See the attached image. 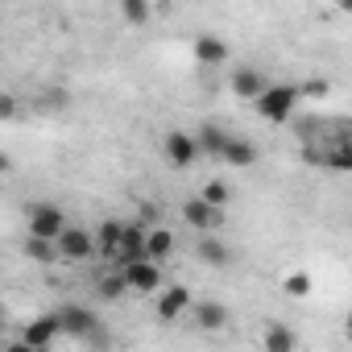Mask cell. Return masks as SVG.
<instances>
[{
  "mask_svg": "<svg viewBox=\"0 0 352 352\" xmlns=\"http://www.w3.org/2000/svg\"><path fill=\"white\" fill-rule=\"evenodd\" d=\"M294 108H298V87L294 83H274L257 96V112L274 124H286L294 116Z\"/></svg>",
  "mask_w": 352,
  "mask_h": 352,
  "instance_id": "obj_1",
  "label": "cell"
},
{
  "mask_svg": "<svg viewBox=\"0 0 352 352\" xmlns=\"http://www.w3.org/2000/svg\"><path fill=\"white\" fill-rule=\"evenodd\" d=\"M145 232H149L145 224H120V241H116L108 265H112V270H124V265L145 261Z\"/></svg>",
  "mask_w": 352,
  "mask_h": 352,
  "instance_id": "obj_2",
  "label": "cell"
},
{
  "mask_svg": "<svg viewBox=\"0 0 352 352\" xmlns=\"http://www.w3.org/2000/svg\"><path fill=\"white\" fill-rule=\"evenodd\" d=\"M63 228H67L63 208H54V204H34V208H30V228H25L30 241H50V245H54Z\"/></svg>",
  "mask_w": 352,
  "mask_h": 352,
  "instance_id": "obj_3",
  "label": "cell"
},
{
  "mask_svg": "<svg viewBox=\"0 0 352 352\" xmlns=\"http://www.w3.org/2000/svg\"><path fill=\"white\" fill-rule=\"evenodd\" d=\"M54 253H58L63 261L83 265V261H91V257H96V241H91V232H87V228L67 224V228L58 232V241H54Z\"/></svg>",
  "mask_w": 352,
  "mask_h": 352,
  "instance_id": "obj_4",
  "label": "cell"
},
{
  "mask_svg": "<svg viewBox=\"0 0 352 352\" xmlns=\"http://www.w3.org/2000/svg\"><path fill=\"white\" fill-rule=\"evenodd\" d=\"M54 319H58V331H63V336H75V340H91V336L100 331V319H96L87 307H79V302H63V307L54 311Z\"/></svg>",
  "mask_w": 352,
  "mask_h": 352,
  "instance_id": "obj_5",
  "label": "cell"
},
{
  "mask_svg": "<svg viewBox=\"0 0 352 352\" xmlns=\"http://www.w3.org/2000/svg\"><path fill=\"white\" fill-rule=\"evenodd\" d=\"M162 149H166V162H170V166H179V170H191V166L199 162V145H195V133H183V129L166 133Z\"/></svg>",
  "mask_w": 352,
  "mask_h": 352,
  "instance_id": "obj_6",
  "label": "cell"
},
{
  "mask_svg": "<svg viewBox=\"0 0 352 352\" xmlns=\"http://www.w3.org/2000/svg\"><path fill=\"white\" fill-rule=\"evenodd\" d=\"M58 336H63V331H58V319H54V311H50V315H38V319H30V323L21 327V344H30V348H38V352H50Z\"/></svg>",
  "mask_w": 352,
  "mask_h": 352,
  "instance_id": "obj_7",
  "label": "cell"
},
{
  "mask_svg": "<svg viewBox=\"0 0 352 352\" xmlns=\"http://www.w3.org/2000/svg\"><path fill=\"white\" fill-rule=\"evenodd\" d=\"M120 278H124V286H129V290H137V294H157V290H162V265H153V261L124 265V270H120Z\"/></svg>",
  "mask_w": 352,
  "mask_h": 352,
  "instance_id": "obj_8",
  "label": "cell"
},
{
  "mask_svg": "<svg viewBox=\"0 0 352 352\" xmlns=\"http://www.w3.org/2000/svg\"><path fill=\"white\" fill-rule=\"evenodd\" d=\"M191 302H195V298H191V290H187V286H162L153 307H157V319H166V323H170V319L187 315V311H191Z\"/></svg>",
  "mask_w": 352,
  "mask_h": 352,
  "instance_id": "obj_9",
  "label": "cell"
},
{
  "mask_svg": "<svg viewBox=\"0 0 352 352\" xmlns=\"http://www.w3.org/2000/svg\"><path fill=\"white\" fill-rule=\"evenodd\" d=\"M183 220H187L195 232H212V228H220V224H224V212L208 208L204 199H187V204H183Z\"/></svg>",
  "mask_w": 352,
  "mask_h": 352,
  "instance_id": "obj_10",
  "label": "cell"
},
{
  "mask_svg": "<svg viewBox=\"0 0 352 352\" xmlns=\"http://www.w3.org/2000/svg\"><path fill=\"white\" fill-rule=\"evenodd\" d=\"M195 63H199V67H220V63H228V42L216 38V34H199V38H195Z\"/></svg>",
  "mask_w": 352,
  "mask_h": 352,
  "instance_id": "obj_11",
  "label": "cell"
},
{
  "mask_svg": "<svg viewBox=\"0 0 352 352\" xmlns=\"http://www.w3.org/2000/svg\"><path fill=\"white\" fill-rule=\"evenodd\" d=\"M265 87H270L265 75L253 71V67H241V71L232 75V91H236V100H253V104H257V96H261Z\"/></svg>",
  "mask_w": 352,
  "mask_h": 352,
  "instance_id": "obj_12",
  "label": "cell"
},
{
  "mask_svg": "<svg viewBox=\"0 0 352 352\" xmlns=\"http://www.w3.org/2000/svg\"><path fill=\"white\" fill-rule=\"evenodd\" d=\"M170 253H174V232H170V228H162V224H157V228H149V232H145V261L162 265Z\"/></svg>",
  "mask_w": 352,
  "mask_h": 352,
  "instance_id": "obj_13",
  "label": "cell"
},
{
  "mask_svg": "<svg viewBox=\"0 0 352 352\" xmlns=\"http://www.w3.org/2000/svg\"><path fill=\"white\" fill-rule=\"evenodd\" d=\"M261 348H265V352H294V348H298V336H294V327H286V323H265Z\"/></svg>",
  "mask_w": 352,
  "mask_h": 352,
  "instance_id": "obj_14",
  "label": "cell"
},
{
  "mask_svg": "<svg viewBox=\"0 0 352 352\" xmlns=\"http://www.w3.org/2000/svg\"><path fill=\"white\" fill-rule=\"evenodd\" d=\"M191 311H195L199 331H224V327H228V311H224V302H191Z\"/></svg>",
  "mask_w": 352,
  "mask_h": 352,
  "instance_id": "obj_15",
  "label": "cell"
},
{
  "mask_svg": "<svg viewBox=\"0 0 352 352\" xmlns=\"http://www.w3.org/2000/svg\"><path fill=\"white\" fill-rule=\"evenodd\" d=\"M220 162H224V166H253V162H257V145L245 141V137H228Z\"/></svg>",
  "mask_w": 352,
  "mask_h": 352,
  "instance_id": "obj_16",
  "label": "cell"
},
{
  "mask_svg": "<svg viewBox=\"0 0 352 352\" xmlns=\"http://www.w3.org/2000/svg\"><path fill=\"white\" fill-rule=\"evenodd\" d=\"M323 166L336 170V174H348V170H352V141H348V133H340L336 145L323 149Z\"/></svg>",
  "mask_w": 352,
  "mask_h": 352,
  "instance_id": "obj_17",
  "label": "cell"
},
{
  "mask_svg": "<svg viewBox=\"0 0 352 352\" xmlns=\"http://www.w3.org/2000/svg\"><path fill=\"white\" fill-rule=\"evenodd\" d=\"M228 137H232V133H224V129H216V124H204V129L195 133V145H199V153L220 157V153H224V145H228Z\"/></svg>",
  "mask_w": 352,
  "mask_h": 352,
  "instance_id": "obj_18",
  "label": "cell"
},
{
  "mask_svg": "<svg viewBox=\"0 0 352 352\" xmlns=\"http://www.w3.org/2000/svg\"><path fill=\"white\" fill-rule=\"evenodd\" d=\"M199 257H204L208 265H216V270H224V265L232 261L228 245H224V241H216V236H204V241H199Z\"/></svg>",
  "mask_w": 352,
  "mask_h": 352,
  "instance_id": "obj_19",
  "label": "cell"
},
{
  "mask_svg": "<svg viewBox=\"0 0 352 352\" xmlns=\"http://www.w3.org/2000/svg\"><path fill=\"white\" fill-rule=\"evenodd\" d=\"M91 241H96V249H100L104 257H112V249H116V241H120V220H104V224L91 232Z\"/></svg>",
  "mask_w": 352,
  "mask_h": 352,
  "instance_id": "obj_20",
  "label": "cell"
},
{
  "mask_svg": "<svg viewBox=\"0 0 352 352\" xmlns=\"http://www.w3.org/2000/svg\"><path fill=\"white\" fill-rule=\"evenodd\" d=\"M96 290H100V298H108V302H120L124 294H129V286H124V278H120V270H108L100 282H96Z\"/></svg>",
  "mask_w": 352,
  "mask_h": 352,
  "instance_id": "obj_21",
  "label": "cell"
},
{
  "mask_svg": "<svg viewBox=\"0 0 352 352\" xmlns=\"http://www.w3.org/2000/svg\"><path fill=\"white\" fill-rule=\"evenodd\" d=\"M208 208H216V212H224V204L232 199V191H228V183H220V179H212L208 187H204V195H199Z\"/></svg>",
  "mask_w": 352,
  "mask_h": 352,
  "instance_id": "obj_22",
  "label": "cell"
},
{
  "mask_svg": "<svg viewBox=\"0 0 352 352\" xmlns=\"http://www.w3.org/2000/svg\"><path fill=\"white\" fill-rule=\"evenodd\" d=\"M25 257L38 261V265H54V261H58V253H54L50 241H30V236H25Z\"/></svg>",
  "mask_w": 352,
  "mask_h": 352,
  "instance_id": "obj_23",
  "label": "cell"
},
{
  "mask_svg": "<svg viewBox=\"0 0 352 352\" xmlns=\"http://www.w3.org/2000/svg\"><path fill=\"white\" fill-rule=\"evenodd\" d=\"M282 290H286L290 298H307V294H311V278H307V274H286V278H282Z\"/></svg>",
  "mask_w": 352,
  "mask_h": 352,
  "instance_id": "obj_24",
  "label": "cell"
},
{
  "mask_svg": "<svg viewBox=\"0 0 352 352\" xmlns=\"http://www.w3.org/2000/svg\"><path fill=\"white\" fill-rule=\"evenodd\" d=\"M120 17L133 21V25H141V21L149 17V5H141V0H124V5H120Z\"/></svg>",
  "mask_w": 352,
  "mask_h": 352,
  "instance_id": "obj_25",
  "label": "cell"
},
{
  "mask_svg": "<svg viewBox=\"0 0 352 352\" xmlns=\"http://www.w3.org/2000/svg\"><path fill=\"white\" fill-rule=\"evenodd\" d=\"M327 91H331V83H327V79H307V83L298 87V100H302V96H307V100H323Z\"/></svg>",
  "mask_w": 352,
  "mask_h": 352,
  "instance_id": "obj_26",
  "label": "cell"
},
{
  "mask_svg": "<svg viewBox=\"0 0 352 352\" xmlns=\"http://www.w3.org/2000/svg\"><path fill=\"white\" fill-rule=\"evenodd\" d=\"M17 116H21V104H17V96L0 91V120H17Z\"/></svg>",
  "mask_w": 352,
  "mask_h": 352,
  "instance_id": "obj_27",
  "label": "cell"
},
{
  "mask_svg": "<svg viewBox=\"0 0 352 352\" xmlns=\"http://www.w3.org/2000/svg\"><path fill=\"white\" fill-rule=\"evenodd\" d=\"M9 170H13V157H9L5 149H0V174H9Z\"/></svg>",
  "mask_w": 352,
  "mask_h": 352,
  "instance_id": "obj_28",
  "label": "cell"
},
{
  "mask_svg": "<svg viewBox=\"0 0 352 352\" xmlns=\"http://www.w3.org/2000/svg\"><path fill=\"white\" fill-rule=\"evenodd\" d=\"M5 352H38V348H30V344H21V340H13V344H9Z\"/></svg>",
  "mask_w": 352,
  "mask_h": 352,
  "instance_id": "obj_29",
  "label": "cell"
}]
</instances>
